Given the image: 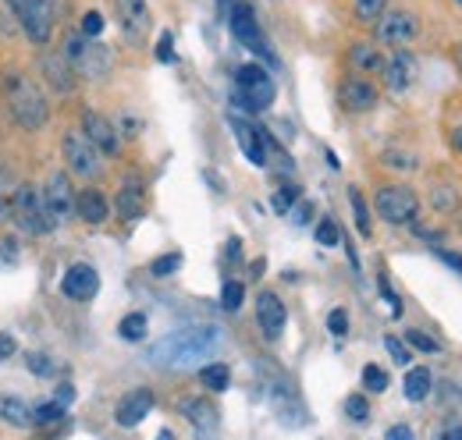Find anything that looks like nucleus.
<instances>
[{"instance_id":"5","label":"nucleus","mask_w":462,"mask_h":440,"mask_svg":"<svg viewBox=\"0 0 462 440\" xmlns=\"http://www.w3.org/2000/svg\"><path fill=\"white\" fill-rule=\"evenodd\" d=\"M374 206H377V217L381 220H388L395 227H405L420 214V196L409 185H384V188H377Z\"/></svg>"},{"instance_id":"44","label":"nucleus","mask_w":462,"mask_h":440,"mask_svg":"<svg viewBox=\"0 0 462 440\" xmlns=\"http://www.w3.org/2000/svg\"><path fill=\"white\" fill-rule=\"evenodd\" d=\"M328 330H331L335 337H346L348 334V313L346 309H331V316H328Z\"/></svg>"},{"instance_id":"4","label":"nucleus","mask_w":462,"mask_h":440,"mask_svg":"<svg viewBox=\"0 0 462 440\" xmlns=\"http://www.w3.org/2000/svg\"><path fill=\"white\" fill-rule=\"evenodd\" d=\"M14 220L22 224V231H29V234H51L54 227H58V220L51 214V206H47V196H43V188H36V185H18V196H14Z\"/></svg>"},{"instance_id":"57","label":"nucleus","mask_w":462,"mask_h":440,"mask_svg":"<svg viewBox=\"0 0 462 440\" xmlns=\"http://www.w3.org/2000/svg\"><path fill=\"white\" fill-rule=\"evenodd\" d=\"M459 4H462V0H459Z\"/></svg>"},{"instance_id":"26","label":"nucleus","mask_w":462,"mask_h":440,"mask_svg":"<svg viewBox=\"0 0 462 440\" xmlns=\"http://www.w3.org/2000/svg\"><path fill=\"white\" fill-rule=\"evenodd\" d=\"M199 384L207 387V390H214V394H221V390H228V384H231V370L225 362H210V366L199 370Z\"/></svg>"},{"instance_id":"14","label":"nucleus","mask_w":462,"mask_h":440,"mask_svg":"<svg viewBox=\"0 0 462 440\" xmlns=\"http://www.w3.org/2000/svg\"><path fill=\"white\" fill-rule=\"evenodd\" d=\"M115 7H117L121 32L132 43H143L146 32H150V7H146V0H115Z\"/></svg>"},{"instance_id":"55","label":"nucleus","mask_w":462,"mask_h":440,"mask_svg":"<svg viewBox=\"0 0 462 440\" xmlns=\"http://www.w3.org/2000/svg\"><path fill=\"white\" fill-rule=\"evenodd\" d=\"M456 60H459V71H462V43H459V50H456Z\"/></svg>"},{"instance_id":"21","label":"nucleus","mask_w":462,"mask_h":440,"mask_svg":"<svg viewBox=\"0 0 462 440\" xmlns=\"http://www.w3.org/2000/svg\"><path fill=\"white\" fill-rule=\"evenodd\" d=\"M107 214H111V206H107L104 192L86 188V192H79V196H75V217H82L86 224H104Z\"/></svg>"},{"instance_id":"52","label":"nucleus","mask_w":462,"mask_h":440,"mask_svg":"<svg viewBox=\"0 0 462 440\" xmlns=\"http://www.w3.org/2000/svg\"><path fill=\"white\" fill-rule=\"evenodd\" d=\"M438 256H441V260H445L448 267H456V270H459V274H462V256H459V252H448V249H438Z\"/></svg>"},{"instance_id":"54","label":"nucleus","mask_w":462,"mask_h":440,"mask_svg":"<svg viewBox=\"0 0 462 440\" xmlns=\"http://www.w3.org/2000/svg\"><path fill=\"white\" fill-rule=\"evenodd\" d=\"M157 440H174V434H171V430H161V434H157Z\"/></svg>"},{"instance_id":"19","label":"nucleus","mask_w":462,"mask_h":440,"mask_svg":"<svg viewBox=\"0 0 462 440\" xmlns=\"http://www.w3.org/2000/svg\"><path fill=\"white\" fill-rule=\"evenodd\" d=\"M111 68H115V54L104 43H86V50H82L79 64H75V71L86 75V78H107Z\"/></svg>"},{"instance_id":"9","label":"nucleus","mask_w":462,"mask_h":440,"mask_svg":"<svg viewBox=\"0 0 462 440\" xmlns=\"http://www.w3.org/2000/svg\"><path fill=\"white\" fill-rule=\"evenodd\" d=\"M377 100H381L377 86H374L370 78H363V75H348L346 82L338 86V104H342L348 114H363V110H374V107H377Z\"/></svg>"},{"instance_id":"46","label":"nucleus","mask_w":462,"mask_h":440,"mask_svg":"<svg viewBox=\"0 0 462 440\" xmlns=\"http://www.w3.org/2000/svg\"><path fill=\"white\" fill-rule=\"evenodd\" d=\"M14 352H18V341L11 334H0V362L4 359H14Z\"/></svg>"},{"instance_id":"2","label":"nucleus","mask_w":462,"mask_h":440,"mask_svg":"<svg viewBox=\"0 0 462 440\" xmlns=\"http://www.w3.org/2000/svg\"><path fill=\"white\" fill-rule=\"evenodd\" d=\"M7 107H11L14 121L25 132H40L51 121V107H47L43 89L32 78H25L22 71H11L7 75Z\"/></svg>"},{"instance_id":"50","label":"nucleus","mask_w":462,"mask_h":440,"mask_svg":"<svg viewBox=\"0 0 462 440\" xmlns=\"http://www.w3.org/2000/svg\"><path fill=\"white\" fill-rule=\"evenodd\" d=\"M310 214H313V206H310V203H299V206L291 210V220H295V224H310Z\"/></svg>"},{"instance_id":"38","label":"nucleus","mask_w":462,"mask_h":440,"mask_svg":"<svg viewBox=\"0 0 462 440\" xmlns=\"http://www.w3.org/2000/svg\"><path fill=\"white\" fill-rule=\"evenodd\" d=\"M346 416L352 419V423H366V419H370V405H366V398H363V394L346 398Z\"/></svg>"},{"instance_id":"23","label":"nucleus","mask_w":462,"mask_h":440,"mask_svg":"<svg viewBox=\"0 0 462 440\" xmlns=\"http://www.w3.org/2000/svg\"><path fill=\"white\" fill-rule=\"evenodd\" d=\"M117 217L121 220H135V217H143V188L132 181H125L121 185V192H117Z\"/></svg>"},{"instance_id":"30","label":"nucleus","mask_w":462,"mask_h":440,"mask_svg":"<svg viewBox=\"0 0 462 440\" xmlns=\"http://www.w3.org/2000/svg\"><path fill=\"white\" fill-rule=\"evenodd\" d=\"M348 203H352V217H356V227H359V234H370V210H366V199H363V192L359 188H348Z\"/></svg>"},{"instance_id":"34","label":"nucleus","mask_w":462,"mask_h":440,"mask_svg":"<svg viewBox=\"0 0 462 440\" xmlns=\"http://www.w3.org/2000/svg\"><path fill=\"white\" fill-rule=\"evenodd\" d=\"M242 302H245V284L242 280H228L225 288H221V306L235 313V309H242Z\"/></svg>"},{"instance_id":"17","label":"nucleus","mask_w":462,"mask_h":440,"mask_svg":"<svg viewBox=\"0 0 462 440\" xmlns=\"http://www.w3.org/2000/svg\"><path fill=\"white\" fill-rule=\"evenodd\" d=\"M181 416L196 426V434L203 440H210L217 434V426H221V412H217L214 401H207V398H189V401H181Z\"/></svg>"},{"instance_id":"29","label":"nucleus","mask_w":462,"mask_h":440,"mask_svg":"<svg viewBox=\"0 0 462 440\" xmlns=\"http://www.w3.org/2000/svg\"><path fill=\"white\" fill-rule=\"evenodd\" d=\"M14 196H18V185H14V178L0 167V224H7V220L14 217Z\"/></svg>"},{"instance_id":"43","label":"nucleus","mask_w":462,"mask_h":440,"mask_svg":"<svg viewBox=\"0 0 462 440\" xmlns=\"http://www.w3.org/2000/svg\"><path fill=\"white\" fill-rule=\"evenodd\" d=\"M430 199H434V206H438L441 214H452V210L459 206V196H456V192H441V188H434Z\"/></svg>"},{"instance_id":"15","label":"nucleus","mask_w":462,"mask_h":440,"mask_svg":"<svg viewBox=\"0 0 462 440\" xmlns=\"http://www.w3.org/2000/svg\"><path fill=\"white\" fill-rule=\"evenodd\" d=\"M256 320H260L263 337L278 341L285 324H289V309H285V302L274 291H260V298H256Z\"/></svg>"},{"instance_id":"16","label":"nucleus","mask_w":462,"mask_h":440,"mask_svg":"<svg viewBox=\"0 0 462 440\" xmlns=\"http://www.w3.org/2000/svg\"><path fill=\"white\" fill-rule=\"evenodd\" d=\"M43 196H47V206H51V214H54L58 224L71 220V214H75V192H71V178H68L64 170L51 174V181H47Z\"/></svg>"},{"instance_id":"3","label":"nucleus","mask_w":462,"mask_h":440,"mask_svg":"<svg viewBox=\"0 0 462 440\" xmlns=\"http://www.w3.org/2000/svg\"><path fill=\"white\" fill-rule=\"evenodd\" d=\"M278 89H274V78L267 75V68L260 64H242L235 71V104L245 110V114H260L274 104Z\"/></svg>"},{"instance_id":"53","label":"nucleus","mask_w":462,"mask_h":440,"mask_svg":"<svg viewBox=\"0 0 462 440\" xmlns=\"http://www.w3.org/2000/svg\"><path fill=\"white\" fill-rule=\"evenodd\" d=\"M68 401H75V387H71V384H60L58 387V405H68Z\"/></svg>"},{"instance_id":"18","label":"nucleus","mask_w":462,"mask_h":440,"mask_svg":"<svg viewBox=\"0 0 462 440\" xmlns=\"http://www.w3.org/2000/svg\"><path fill=\"white\" fill-rule=\"evenodd\" d=\"M228 29L231 36L238 40V43H245L249 50L263 40V32H260V22H256V11H253V4H231V18H228Z\"/></svg>"},{"instance_id":"32","label":"nucleus","mask_w":462,"mask_h":440,"mask_svg":"<svg viewBox=\"0 0 462 440\" xmlns=\"http://www.w3.org/2000/svg\"><path fill=\"white\" fill-rule=\"evenodd\" d=\"M299 203V185H282L278 192H274V199H271V206H274V214H291V206Z\"/></svg>"},{"instance_id":"36","label":"nucleus","mask_w":462,"mask_h":440,"mask_svg":"<svg viewBox=\"0 0 462 440\" xmlns=\"http://www.w3.org/2000/svg\"><path fill=\"white\" fill-rule=\"evenodd\" d=\"M317 242H320V245H328V249L342 245V227H338L331 217L320 220V224H317Z\"/></svg>"},{"instance_id":"37","label":"nucleus","mask_w":462,"mask_h":440,"mask_svg":"<svg viewBox=\"0 0 462 440\" xmlns=\"http://www.w3.org/2000/svg\"><path fill=\"white\" fill-rule=\"evenodd\" d=\"M29 373H36V377H54V373H58V362H54L51 355H43V352H32V355H29Z\"/></svg>"},{"instance_id":"1","label":"nucleus","mask_w":462,"mask_h":440,"mask_svg":"<svg viewBox=\"0 0 462 440\" xmlns=\"http://www.w3.org/2000/svg\"><path fill=\"white\" fill-rule=\"evenodd\" d=\"M221 344V327H185L174 330L168 337H161L153 348H150V362L153 366H168V370H181V366H196L199 359L214 355Z\"/></svg>"},{"instance_id":"47","label":"nucleus","mask_w":462,"mask_h":440,"mask_svg":"<svg viewBox=\"0 0 462 440\" xmlns=\"http://www.w3.org/2000/svg\"><path fill=\"white\" fill-rule=\"evenodd\" d=\"M434 440H462V423H445Z\"/></svg>"},{"instance_id":"41","label":"nucleus","mask_w":462,"mask_h":440,"mask_svg":"<svg viewBox=\"0 0 462 440\" xmlns=\"http://www.w3.org/2000/svg\"><path fill=\"white\" fill-rule=\"evenodd\" d=\"M384 348H388V355H392L399 366H409V362H412V352L405 348V344L399 341V337H395V334H388V337H384Z\"/></svg>"},{"instance_id":"51","label":"nucleus","mask_w":462,"mask_h":440,"mask_svg":"<svg viewBox=\"0 0 462 440\" xmlns=\"http://www.w3.org/2000/svg\"><path fill=\"white\" fill-rule=\"evenodd\" d=\"M384 164L405 167V170H412V167H416V160H412V157H399V153H388V157H384Z\"/></svg>"},{"instance_id":"48","label":"nucleus","mask_w":462,"mask_h":440,"mask_svg":"<svg viewBox=\"0 0 462 440\" xmlns=\"http://www.w3.org/2000/svg\"><path fill=\"white\" fill-rule=\"evenodd\" d=\"M384 440H416V434H412L405 423H399V426H392V430L384 434Z\"/></svg>"},{"instance_id":"56","label":"nucleus","mask_w":462,"mask_h":440,"mask_svg":"<svg viewBox=\"0 0 462 440\" xmlns=\"http://www.w3.org/2000/svg\"><path fill=\"white\" fill-rule=\"evenodd\" d=\"M217 4H235V0H217Z\"/></svg>"},{"instance_id":"7","label":"nucleus","mask_w":462,"mask_h":440,"mask_svg":"<svg viewBox=\"0 0 462 440\" xmlns=\"http://www.w3.org/2000/svg\"><path fill=\"white\" fill-rule=\"evenodd\" d=\"M60 150H64V160H68V170L93 181L104 174V160H100V150L82 135V132H64L60 139Z\"/></svg>"},{"instance_id":"40","label":"nucleus","mask_w":462,"mask_h":440,"mask_svg":"<svg viewBox=\"0 0 462 440\" xmlns=\"http://www.w3.org/2000/svg\"><path fill=\"white\" fill-rule=\"evenodd\" d=\"M104 25H107V22H104V14H100V11H86V14H82V29H79V32H82L86 40H97V36L104 32Z\"/></svg>"},{"instance_id":"45","label":"nucleus","mask_w":462,"mask_h":440,"mask_svg":"<svg viewBox=\"0 0 462 440\" xmlns=\"http://www.w3.org/2000/svg\"><path fill=\"white\" fill-rule=\"evenodd\" d=\"M157 60H164V64H171V60H174V40H171V32H161V40H157Z\"/></svg>"},{"instance_id":"25","label":"nucleus","mask_w":462,"mask_h":440,"mask_svg":"<svg viewBox=\"0 0 462 440\" xmlns=\"http://www.w3.org/2000/svg\"><path fill=\"white\" fill-rule=\"evenodd\" d=\"M43 71H47V78H51V82L58 86L60 93H68V89L75 86V78H71V71H75V68H71V64H68L64 57L47 54V57H43Z\"/></svg>"},{"instance_id":"27","label":"nucleus","mask_w":462,"mask_h":440,"mask_svg":"<svg viewBox=\"0 0 462 440\" xmlns=\"http://www.w3.org/2000/svg\"><path fill=\"white\" fill-rule=\"evenodd\" d=\"M405 398L409 401H423L427 394H430V373L423 370V366H412L409 373H405Z\"/></svg>"},{"instance_id":"35","label":"nucleus","mask_w":462,"mask_h":440,"mask_svg":"<svg viewBox=\"0 0 462 440\" xmlns=\"http://www.w3.org/2000/svg\"><path fill=\"white\" fill-rule=\"evenodd\" d=\"M181 270V252H168V256H157L153 263H150V274L153 277H171Z\"/></svg>"},{"instance_id":"11","label":"nucleus","mask_w":462,"mask_h":440,"mask_svg":"<svg viewBox=\"0 0 462 440\" xmlns=\"http://www.w3.org/2000/svg\"><path fill=\"white\" fill-rule=\"evenodd\" d=\"M82 135L100 150V157H115L121 150V139H117V128L97 110H86L82 114Z\"/></svg>"},{"instance_id":"8","label":"nucleus","mask_w":462,"mask_h":440,"mask_svg":"<svg viewBox=\"0 0 462 440\" xmlns=\"http://www.w3.org/2000/svg\"><path fill=\"white\" fill-rule=\"evenodd\" d=\"M374 25H377V40L384 47H405V43H412L420 36V18L412 11H405V7L384 11Z\"/></svg>"},{"instance_id":"10","label":"nucleus","mask_w":462,"mask_h":440,"mask_svg":"<svg viewBox=\"0 0 462 440\" xmlns=\"http://www.w3.org/2000/svg\"><path fill=\"white\" fill-rule=\"evenodd\" d=\"M60 291L71 298V302H89L97 291H100V274L89 267V263H71L64 277H60Z\"/></svg>"},{"instance_id":"13","label":"nucleus","mask_w":462,"mask_h":440,"mask_svg":"<svg viewBox=\"0 0 462 440\" xmlns=\"http://www.w3.org/2000/svg\"><path fill=\"white\" fill-rule=\"evenodd\" d=\"M150 412H153V390H150V387H135V390H128V394L117 401L115 419H117V426L132 430V426H139Z\"/></svg>"},{"instance_id":"6","label":"nucleus","mask_w":462,"mask_h":440,"mask_svg":"<svg viewBox=\"0 0 462 440\" xmlns=\"http://www.w3.org/2000/svg\"><path fill=\"white\" fill-rule=\"evenodd\" d=\"M11 7H14V14H18L25 36H29L36 47H47L51 36H54V18H58L54 0H11Z\"/></svg>"},{"instance_id":"42","label":"nucleus","mask_w":462,"mask_h":440,"mask_svg":"<svg viewBox=\"0 0 462 440\" xmlns=\"http://www.w3.org/2000/svg\"><path fill=\"white\" fill-rule=\"evenodd\" d=\"M405 341H409L412 348H420V352H441V344H438L430 334H423V330H405Z\"/></svg>"},{"instance_id":"22","label":"nucleus","mask_w":462,"mask_h":440,"mask_svg":"<svg viewBox=\"0 0 462 440\" xmlns=\"http://www.w3.org/2000/svg\"><path fill=\"white\" fill-rule=\"evenodd\" d=\"M0 419L11 423V426H18V430H25V426H32V408L22 398L7 394V398H0Z\"/></svg>"},{"instance_id":"31","label":"nucleus","mask_w":462,"mask_h":440,"mask_svg":"<svg viewBox=\"0 0 462 440\" xmlns=\"http://www.w3.org/2000/svg\"><path fill=\"white\" fill-rule=\"evenodd\" d=\"M117 334H121L125 341H143V337H146V316H143V313H128V316L121 320Z\"/></svg>"},{"instance_id":"12","label":"nucleus","mask_w":462,"mask_h":440,"mask_svg":"<svg viewBox=\"0 0 462 440\" xmlns=\"http://www.w3.org/2000/svg\"><path fill=\"white\" fill-rule=\"evenodd\" d=\"M231 128H235V139H238L245 160L253 167H267V142H271V135L263 128L242 121V117H231Z\"/></svg>"},{"instance_id":"28","label":"nucleus","mask_w":462,"mask_h":440,"mask_svg":"<svg viewBox=\"0 0 462 440\" xmlns=\"http://www.w3.org/2000/svg\"><path fill=\"white\" fill-rule=\"evenodd\" d=\"M60 423H68V416H64V405H58V401H47V405L32 408V426L51 430V426H60Z\"/></svg>"},{"instance_id":"20","label":"nucleus","mask_w":462,"mask_h":440,"mask_svg":"<svg viewBox=\"0 0 462 440\" xmlns=\"http://www.w3.org/2000/svg\"><path fill=\"white\" fill-rule=\"evenodd\" d=\"M384 82L392 93H405L416 82V57L399 50L392 60H384Z\"/></svg>"},{"instance_id":"39","label":"nucleus","mask_w":462,"mask_h":440,"mask_svg":"<svg viewBox=\"0 0 462 440\" xmlns=\"http://www.w3.org/2000/svg\"><path fill=\"white\" fill-rule=\"evenodd\" d=\"M363 387L374 390V394L388 390V373H384L381 366H366V370H363Z\"/></svg>"},{"instance_id":"24","label":"nucleus","mask_w":462,"mask_h":440,"mask_svg":"<svg viewBox=\"0 0 462 440\" xmlns=\"http://www.w3.org/2000/svg\"><path fill=\"white\" fill-rule=\"evenodd\" d=\"M352 64H356V71H366V75H374V71H384V57L381 50L374 47V43H352Z\"/></svg>"},{"instance_id":"33","label":"nucleus","mask_w":462,"mask_h":440,"mask_svg":"<svg viewBox=\"0 0 462 440\" xmlns=\"http://www.w3.org/2000/svg\"><path fill=\"white\" fill-rule=\"evenodd\" d=\"M384 11H388V0H356V18L366 25H374Z\"/></svg>"},{"instance_id":"49","label":"nucleus","mask_w":462,"mask_h":440,"mask_svg":"<svg viewBox=\"0 0 462 440\" xmlns=\"http://www.w3.org/2000/svg\"><path fill=\"white\" fill-rule=\"evenodd\" d=\"M448 142H452V150H459L462 153V117L459 121H452V128H448Z\"/></svg>"}]
</instances>
